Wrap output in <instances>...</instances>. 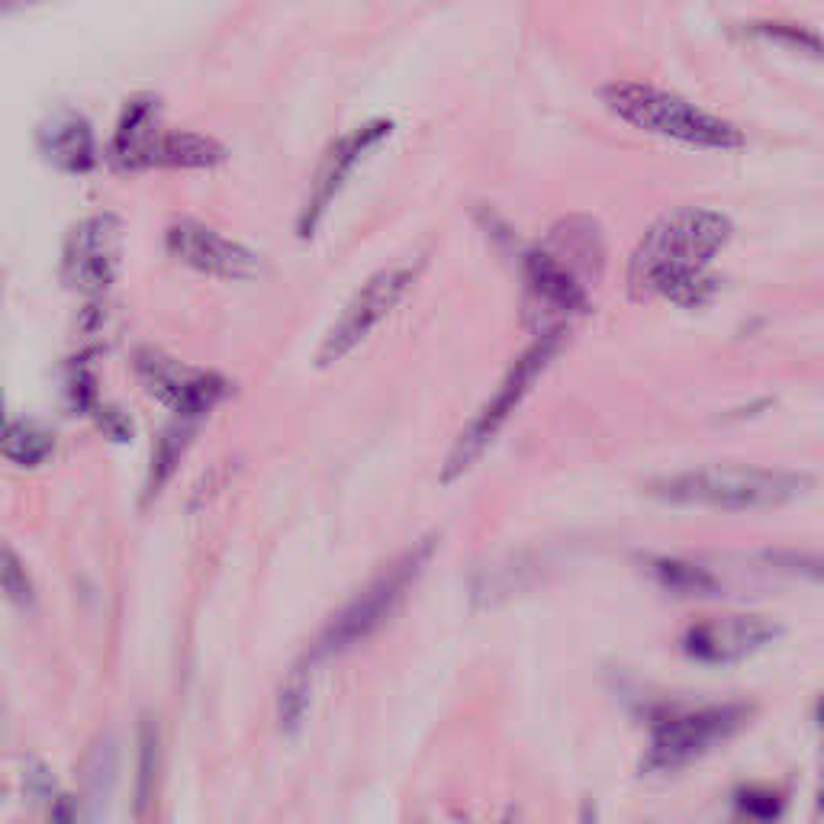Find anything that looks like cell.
I'll return each instance as SVG.
<instances>
[{"label": "cell", "instance_id": "5b68a950", "mask_svg": "<svg viewBox=\"0 0 824 824\" xmlns=\"http://www.w3.org/2000/svg\"><path fill=\"white\" fill-rule=\"evenodd\" d=\"M438 548V538L428 535L423 542H416L413 548L399 554L390 567H384L374 580L367 583L365 593H358L336 618L319 632V638L312 644V657L309 661H322V657H336L341 651H348L351 644L370 638L394 612L399 603L406 599V593L416 586L428 567L431 554Z\"/></svg>", "mask_w": 824, "mask_h": 824}, {"label": "cell", "instance_id": "603a6c76", "mask_svg": "<svg viewBox=\"0 0 824 824\" xmlns=\"http://www.w3.org/2000/svg\"><path fill=\"white\" fill-rule=\"evenodd\" d=\"M64 399H68L71 413H78V416H88L100 406L97 403V374H93L91 351L71 358V365L64 370Z\"/></svg>", "mask_w": 824, "mask_h": 824}, {"label": "cell", "instance_id": "7c38bea8", "mask_svg": "<svg viewBox=\"0 0 824 824\" xmlns=\"http://www.w3.org/2000/svg\"><path fill=\"white\" fill-rule=\"evenodd\" d=\"M390 132H394V122L390 120H370L365 122V126H358L355 132L341 136L336 146L326 152V158H322L319 168H316V178H312L309 197H306L304 210H300V219H297L300 239H309V236L319 229L322 216H326V210L332 207V200L341 193V187L348 181V175H351V171L365 161V155L370 152V149H377Z\"/></svg>", "mask_w": 824, "mask_h": 824}, {"label": "cell", "instance_id": "83f0119b", "mask_svg": "<svg viewBox=\"0 0 824 824\" xmlns=\"http://www.w3.org/2000/svg\"><path fill=\"white\" fill-rule=\"evenodd\" d=\"M754 32H761L766 36L770 42H790L793 49H808L812 56H818V39L812 36V32H802L798 27H786V23H754Z\"/></svg>", "mask_w": 824, "mask_h": 824}, {"label": "cell", "instance_id": "cb8c5ba5", "mask_svg": "<svg viewBox=\"0 0 824 824\" xmlns=\"http://www.w3.org/2000/svg\"><path fill=\"white\" fill-rule=\"evenodd\" d=\"M158 776V728L152 718L139 725V770H136V812H146Z\"/></svg>", "mask_w": 824, "mask_h": 824}, {"label": "cell", "instance_id": "277c9868", "mask_svg": "<svg viewBox=\"0 0 824 824\" xmlns=\"http://www.w3.org/2000/svg\"><path fill=\"white\" fill-rule=\"evenodd\" d=\"M564 336H567L564 329H548L522 351L519 361L509 367L506 377L499 380L496 394L484 403V409L467 423V428L458 435V441L451 445L448 458L441 464V484H455L480 464V458L489 451V445L499 438V431L506 428L513 413L522 406V399L532 394V387L545 377V370L560 355Z\"/></svg>", "mask_w": 824, "mask_h": 824}, {"label": "cell", "instance_id": "30bf717a", "mask_svg": "<svg viewBox=\"0 0 824 824\" xmlns=\"http://www.w3.org/2000/svg\"><path fill=\"white\" fill-rule=\"evenodd\" d=\"M780 625L757 612H732V615H708L686 628L683 651L696 664L722 667L737 664L764 651L766 644L780 638Z\"/></svg>", "mask_w": 824, "mask_h": 824}, {"label": "cell", "instance_id": "9c48e42d", "mask_svg": "<svg viewBox=\"0 0 824 824\" xmlns=\"http://www.w3.org/2000/svg\"><path fill=\"white\" fill-rule=\"evenodd\" d=\"M122 222L113 214L81 219L61 248V284L85 300H103L120 271Z\"/></svg>", "mask_w": 824, "mask_h": 824}, {"label": "cell", "instance_id": "f1b7e54d", "mask_svg": "<svg viewBox=\"0 0 824 824\" xmlns=\"http://www.w3.org/2000/svg\"><path fill=\"white\" fill-rule=\"evenodd\" d=\"M23 786H27V795L32 802H46L49 795L56 793V776L46 761H30L27 764V773H23Z\"/></svg>", "mask_w": 824, "mask_h": 824}, {"label": "cell", "instance_id": "7a4b0ae2", "mask_svg": "<svg viewBox=\"0 0 824 824\" xmlns=\"http://www.w3.org/2000/svg\"><path fill=\"white\" fill-rule=\"evenodd\" d=\"M815 489V477L786 467L764 464H703L693 470H679L671 477H657L644 493L657 503L683 509H715V513H757L776 509L802 499Z\"/></svg>", "mask_w": 824, "mask_h": 824}, {"label": "cell", "instance_id": "4dcf8cb0", "mask_svg": "<svg viewBox=\"0 0 824 824\" xmlns=\"http://www.w3.org/2000/svg\"><path fill=\"white\" fill-rule=\"evenodd\" d=\"M78 798L75 795H59L52 812H49V824H78Z\"/></svg>", "mask_w": 824, "mask_h": 824}, {"label": "cell", "instance_id": "d6a6232c", "mask_svg": "<svg viewBox=\"0 0 824 824\" xmlns=\"http://www.w3.org/2000/svg\"><path fill=\"white\" fill-rule=\"evenodd\" d=\"M7 3H10V0H0V10H3V7H7Z\"/></svg>", "mask_w": 824, "mask_h": 824}, {"label": "cell", "instance_id": "44dd1931", "mask_svg": "<svg viewBox=\"0 0 824 824\" xmlns=\"http://www.w3.org/2000/svg\"><path fill=\"white\" fill-rule=\"evenodd\" d=\"M651 577L661 583L664 589L679 593V596H712L722 589L715 574H708L703 564L683 560V557H657L651 560Z\"/></svg>", "mask_w": 824, "mask_h": 824}, {"label": "cell", "instance_id": "ba28073f", "mask_svg": "<svg viewBox=\"0 0 824 824\" xmlns=\"http://www.w3.org/2000/svg\"><path fill=\"white\" fill-rule=\"evenodd\" d=\"M132 367L136 377L142 384V390L161 406H168L175 416H187V419H207L216 406H222L232 384L219 374V370H200L165 355L161 348H139L132 355Z\"/></svg>", "mask_w": 824, "mask_h": 824}, {"label": "cell", "instance_id": "ac0fdd59", "mask_svg": "<svg viewBox=\"0 0 824 824\" xmlns=\"http://www.w3.org/2000/svg\"><path fill=\"white\" fill-rule=\"evenodd\" d=\"M197 428H200V419L175 416V419L165 426V431L158 435L152 451V464H149V480H146V496H149V499L168 487V480H171L175 470L181 467L183 455H187V448H190V441H193V435H197Z\"/></svg>", "mask_w": 824, "mask_h": 824}, {"label": "cell", "instance_id": "4fadbf2b", "mask_svg": "<svg viewBox=\"0 0 824 824\" xmlns=\"http://www.w3.org/2000/svg\"><path fill=\"white\" fill-rule=\"evenodd\" d=\"M525 297L528 312L545 316L548 329H564L567 319L589 309V287L570 268H564L545 245L525 255Z\"/></svg>", "mask_w": 824, "mask_h": 824}, {"label": "cell", "instance_id": "3957f363", "mask_svg": "<svg viewBox=\"0 0 824 824\" xmlns=\"http://www.w3.org/2000/svg\"><path fill=\"white\" fill-rule=\"evenodd\" d=\"M603 100L618 120L628 126L671 139L689 149H708V152H732L744 146V132L734 122L708 113L703 107L689 103L686 97L661 91L654 85L638 81H615L603 91Z\"/></svg>", "mask_w": 824, "mask_h": 824}, {"label": "cell", "instance_id": "7402d4cb", "mask_svg": "<svg viewBox=\"0 0 824 824\" xmlns=\"http://www.w3.org/2000/svg\"><path fill=\"white\" fill-rule=\"evenodd\" d=\"M312 664L316 661H300L294 671L287 673L284 686H280V696H277V722L287 734H297L304 728L306 712L312 703Z\"/></svg>", "mask_w": 824, "mask_h": 824}, {"label": "cell", "instance_id": "2e32d148", "mask_svg": "<svg viewBox=\"0 0 824 824\" xmlns=\"http://www.w3.org/2000/svg\"><path fill=\"white\" fill-rule=\"evenodd\" d=\"M545 248L550 255L570 268L589 287V280L603 277V265H606V248H603V232L589 216H570L560 219L545 239Z\"/></svg>", "mask_w": 824, "mask_h": 824}, {"label": "cell", "instance_id": "4316f807", "mask_svg": "<svg viewBox=\"0 0 824 824\" xmlns=\"http://www.w3.org/2000/svg\"><path fill=\"white\" fill-rule=\"evenodd\" d=\"M93 419H97V428L103 438H110L117 445L132 441V419H129V413H122L120 406H97Z\"/></svg>", "mask_w": 824, "mask_h": 824}, {"label": "cell", "instance_id": "8fae6325", "mask_svg": "<svg viewBox=\"0 0 824 824\" xmlns=\"http://www.w3.org/2000/svg\"><path fill=\"white\" fill-rule=\"evenodd\" d=\"M165 248L175 261L190 271L219 280H251L261 275V261L251 248L236 239H226L197 219H175L165 232Z\"/></svg>", "mask_w": 824, "mask_h": 824}, {"label": "cell", "instance_id": "e0dca14e", "mask_svg": "<svg viewBox=\"0 0 824 824\" xmlns=\"http://www.w3.org/2000/svg\"><path fill=\"white\" fill-rule=\"evenodd\" d=\"M226 158V149L200 132L190 129H161L155 136L152 149H149V168H181V171H200V168H216Z\"/></svg>", "mask_w": 824, "mask_h": 824}, {"label": "cell", "instance_id": "484cf974", "mask_svg": "<svg viewBox=\"0 0 824 824\" xmlns=\"http://www.w3.org/2000/svg\"><path fill=\"white\" fill-rule=\"evenodd\" d=\"M236 470H239V460H232V458L219 460V467H214L210 474H203V477H200V484H197L193 496H190V509H203V506H210L216 496L232 484Z\"/></svg>", "mask_w": 824, "mask_h": 824}, {"label": "cell", "instance_id": "836d02e7", "mask_svg": "<svg viewBox=\"0 0 824 824\" xmlns=\"http://www.w3.org/2000/svg\"><path fill=\"white\" fill-rule=\"evenodd\" d=\"M0 426H3V409H0Z\"/></svg>", "mask_w": 824, "mask_h": 824}, {"label": "cell", "instance_id": "52a82bcc", "mask_svg": "<svg viewBox=\"0 0 824 824\" xmlns=\"http://www.w3.org/2000/svg\"><path fill=\"white\" fill-rule=\"evenodd\" d=\"M416 275L419 271L413 265H394V268H384V271L367 277L365 284L355 290V297L348 300V306L341 309V316L332 322V329L322 338V345L316 351V365L332 367L345 361L355 348H361L370 332L403 304Z\"/></svg>", "mask_w": 824, "mask_h": 824}, {"label": "cell", "instance_id": "9a60e30c", "mask_svg": "<svg viewBox=\"0 0 824 824\" xmlns=\"http://www.w3.org/2000/svg\"><path fill=\"white\" fill-rule=\"evenodd\" d=\"M161 103L155 93H136L126 100L113 139H110V161L117 171H146L149 149L161 132Z\"/></svg>", "mask_w": 824, "mask_h": 824}, {"label": "cell", "instance_id": "8992f818", "mask_svg": "<svg viewBox=\"0 0 824 824\" xmlns=\"http://www.w3.org/2000/svg\"><path fill=\"white\" fill-rule=\"evenodd\" d=\"M751 718V705H703L664 718L654 725L651 744L644 754V773H667L689 766L705 757L718 744H725L744 722Z\"/></svg>", "mask_w": 824, "mask_h": 824}, {"label": "cell", "instance_id": "ffe728a7", "mask_svg": "<svg viewBox=\"0 0 824 824\" xmlns=\"http://www.w3.org/2000/svg\"><path fill=\"white\" fill-rule=\"evenodd\" d=\"M56 451V431L32 419H17L0 426V455L20 467H39Z\"/></svg>", "mask_w": 824, "mask_h": 824}, {"label": "cell", "instance_id": "1f68e13d", "mask_svg": "<svg viewBox=\"0 0 824 824\" xmlns=\"http://www.w3.org/2000/svg\"><path fill=\"white\" fill-rule=\"evenodd\" d=\"M503 824H519V818H516V815L509 812V815H506V822H503Z\"/></svg>", "mask_w": 824, "mask_h": 824}, {"label": "cell", "instance_id": "d4e9b609", "mask_svg": "<svg viewBox=\"0 0 824 824\" xmlns=\"http://www.w3.org/2000/svg\"><path fill=\"white\" fill-rule=\"evenodd\" d=\"M0 593L20 609H30L36 603V589H32V580L27 567H23V560L17 557V550L3 548V545H0Z\"/></svg>", "mask_w": 824, "mask_h": 824}, {"label": "cell", "instance_id": "5bb4252c", "mask_svg": "<svg viewBox=\"0 0 824 824\" xmlns=\"http://www.w3.org/2000/svg\"><path fill=\"white\" fill-rule=\"evenodd\" d=\"M39 155L71 178H85L97 168V139L93 126L78 110H59L39 126L36 132Z\"/></svg>", "mask_w": 824, "mask_h": 824}, {"label": "cell", "instance_id": "6da1fadb", "mask_svg": "<svg viewBox=\"0 0 824 824\" xmlns=\"http://www.w3.org/2000/svg\"><path fill=\"white\" fill-rule=\"evenodd\" d=\"M732 219L718 210L679 207L664 214L632 251L628 294L635 300L664 297L676 306L708 304L718 290L708 268L732 242Z\"/></svg>", "mask_w": 824, "mask_h": 824}, {"label": "cell", "instance_id": "d6986e66", "mask_svg": "<svg viewBox=\"0 0 824 824\" xmlns=\"http://www.w3.org/2000/svg\"><path fill=\"white\" fill-rule=\"evenodd\" d=\"M117 773H120V747L107 734V737L97 741V747L88 757V766H85V808H88L91 822H100L107 815Z\"/></svg>", "mask_w": 824, "mask_h": 824}, {"label": "cell", "instance_id": "f546056e", "mask_svg": "<svg viewBox=\"0 0 824 824\" xmlns=\"http://www.w3.org/2000/svg\"><path fill=\"white\" fill-rule=\"evenodd\" d=\"M737 805H741L747 815L764 818V822H773V818L780 815V798L773 793H766V790H744V793L737 795Z\"/></svg>", "mask_w": 824, "mask_h": 824}]
</instances>
